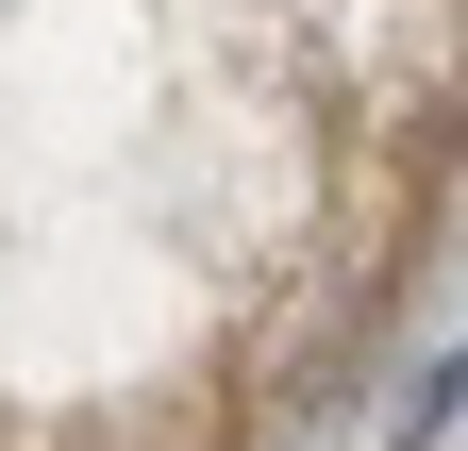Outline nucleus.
<instances>
[{"label":"nucleus","instance_id":"f257e3e1","mask_svg":"<svg viewBox=\"0 0 468 451\" xmlns=\"http://www.w3.org/2000/svg\"><path fill=\"white\" fill-rule=\"evenodd\" d=\"M452 402H468V351H435L419 384H401V418H385V451H435V435H452Z\"/></svg>","mask_w":468,"mask_h":451}]
</instances>
